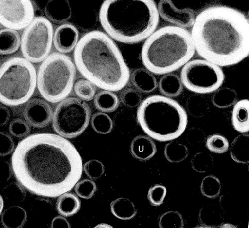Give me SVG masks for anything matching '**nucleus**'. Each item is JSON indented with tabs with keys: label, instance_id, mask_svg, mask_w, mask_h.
<instances>
[{
	"label": "nucleus",
	"instance_id": "nucleus-1",
	"mask_svg": "<svg viewBox=\"0 0 249 228\" xmlns=\"http://www.w3.org/2000/svg\"><path fill=\"white\" fill-rule=\"evenodd\" d=\"M13 174L33 194L56 198L80 179L82 158L74 145L52 133H36L20 141L11 159Z\"/></svg>",
	"mask_w": 249,
	"mask_h": 228
},
{
	"label": "nucleus",
	"instance_id": "nucleus-2",
	"mask_svg": "<svg viewBox=\"0 0 249 228\" xmlns=\"http://www.w3.org/2000/svg\"><path fill=\"white\" fill-rule=\"evenodd\" d=\"M191 34L198 55L220 67L239 64L249 55V20L233 8L205 9L196 17Z\"/></svg>",
	"mask_w": 249,
	"mask_h": 228
},
{
	"label": "nucleus",
	"instance_id": "nucleus-3",
	"mask_svg": "<svg viewBox=\"0 0 249 228\" xmlns=\"http://www.w3.org/2000/svg\"><path fill=\"white\" fill-rule=\"evenodd\" d=\"M74 58L82 76L103 90L121 91L130 79V69L117 45L100 31L89 32L81 38Z\"/></svg>",
	"mask_w": 249,
	"mask_h": 228
},
{
	"label": "nucleus",
	"instance_id": "nucleus-4",
	"mask_svg": "<svg viewBox=\"0 0 249 228\" xmlns=\"http://www.w3.org/2000/svg\"><path fill=\"white\" fill-rule=\"evenodd\" d=\"M159 17L153 0H106L99 13L100 23L108 35L126 44L147 39L156 31Z\"/></svg>",
	"mask_w": 249,
	"mask_h": 228
},
{
	"label": "nucleus",
	"instance_id": "nucleus-5",
	"mask_svg": "<svg viewBox=\"0 0 249 228\" xmlns=\"http://www.w3.org/2000/svg\"><path fill=\"white\" fill-rule=\"evenodd\" d=\"M195 53L191 33L185 29L169 26L156 31L146 39L141 56L145 68L161 75L183 67Z\"/></svg>",
	"mask_w": 249,
	"mask_h": 228
},
{
	"label": "nucleus",
	"instance_id": "nucleus-6",
	"mask_svg": "<svg viewBox=\"0 0 249 228\" xmlns=\"http://www.w3.org/2000/svg\"><path fill=\"white\" fill-rule=\"evenodd\" d=\"M137 119L145 133L160 142L180 137L188 123V114L179 103L160 95H151L142 101Z\"/></svg>",
	"mask_w": 249,
	"mask_h": 228
},
{
	"label": "nucleus",
	"instance_id": "nucleus-7",
	"mask_svg": "<svg viewBox=\"0 0 249 228\" xmlns=\"http://www.w3.org/2000/svg\"><path fill=\"white\" fill-rule=\"evenodd\" d=\"M37 82L36 70L31 62L12 57L0 69V101L9 107L23 105L32 96Z\"/></svg>",
	"mask_w": 249,
	"mask_h": 228
},
{
	"label": "nucleus",
	"instance_id": "nucleus-8",
	"mask_svg": "<svg viewBox=\"0 0 249 228\" xmlns=\"http://www.w3.org/2000/svg\"><path fill=\"white\" fill-rule=\"evenodd\" d=\"M76 77V68L71 57L64 54L52 53L39 67V92L48 101L59 102L71 92Z\"/></svg>",
	"mask_w": 249,
	"mask_h": 228
},
{
	"label": "nucleus",
	"instance_id": "nucleus-9",
	"mask_svg": "<svg viewBox=\"0 0 249 228\" xmlns=\"http://www.w3.org/2000/svg\"><path fill=\"white\" fill-rule=\"evenodd\" d=\"M91 110L81 99L69 97L59 103L53 117L55 132L65 138H74L87 129L91 119Z\"/></svg>",
	"mask_w": 249,
	"mask_h": 228
},
{
	"label": "nucleus",
	"instance_id": "nucleus-10",
	"mask_svg": "<svg viewBox=\"0 0 249 228\" xmlns=\"http://www.w3.org/2000/svg\"><path fill=\"white\" fill-rule=\"evenodd\" d=\"M180 78L183 86L198 94L215 92L223 85L225 75L218 66L205 59L190 60L182 68Z\"/></svg>",
	"mask_w": 249,
	"mask_h": 228
},
{
	"label": "nucleus",
	"instance_id": "nucleus-11",
	"mask_svg": "<svg viewBox=\"0 0 249 228\" xmlns=\"http://www.w3.org/2000/svg\"><path fill=\"white\" fill-rule=\"evenodd\" d=\"M53 36L50 20L44 17L35 18L22 38L21 49L25 58L33 63L44 61L51 52Z\"/></svg>",
	"mask_w": 249,
	"mask_h": 228
},
{
	"label": "nucleus",
	"instance_id": "nucleus-12",
	"mask_svg": "<svg viewBox=\"0 0 249 228\" xmlns=\"http://www.w3.org/2000/svg\"><path fill=\"white\" fill-rule=\"evenodd\" d=\"M34 9L30 0H1L0 23L7 29L20 30L33 22Z\"/></svg>",
	"mask_w": 249,
	"mask_h": 228
},
{
	"label": "nucleus",
	"instance_id": "nucleus-13",
	"mask_svg": "<svg viewBox=\"0 0 249 228\" xmlns=\"http://www.w3.org/2000/svg\"><path fill=\"white\" fill-rule=\"evenodd\" d=\"M158 10L160 16L166 22L181 28L192 27L196 20L194 11L189 8H179L170 0H161L158 3Z\"/></svg>",
	"mask_w": 249,
	"mask_h": 228
},
{
	"label": "nucleus",
	"instance_id": "nucleus-14",
	"mask_svg": "<svg viewBox=\"0 0 249 228\" xmlns=\"http://www.w3.org/2000/svg\"><path fill=\"white\" fill-rule=\"evenodd\" d=\"M24 115L26 122L31 126L35 128H44L51 122L53 112L47 101L35 98L27 103Z\"/></svg>",
	"mask_w": 249,
	"mask_h": 228
},
{
	"label": "nucleus",
	"instance_id": "nucleus-15",
	"mask_svg": "<svg viewBox=\"0 0 249 228\" xmlns=\"http://www.w3.org/2000/svg\"><path fill=\"white\" fill-rule=\"evenodd\" d=\"M79 36L78 30L72 24H65L59 26L53 36L56 50L61 54L71 52L78 43Z\"/></svg>",
	"mask_w": 249,
	"mask_h": 228
},
{
	"label": "nucleus",
	"instance_id": "nucleus-16",
	"mask_svg": "<svg viewBox=\"0 0 249 228\" xmlns=\"http://www.w3.org/2000/svg\"><path fill=\"white\" fill-rule=\"evenodd\" d=\"M157 152L156 143L149 136L138 135L133 139L131 143L132 155L140 161L149 160L154 156Z\"/></svg>",
	"mask_w": 249,
	"mask_h": 228
},
{
	"label": "nucleus",
	"instance_id": "nucleus-17",
	"mask_svg": "<svg viewBox=\"0 0 249 228\" xmlns=\"http://www.w3.org/2000/svg\"><path fill=\"white\" fill-rule=\"evenodd\" d=\"M45 13L51 22L59 25L68 21L72 10L67 0H50L45 6Z\"/></svg>",
	"mask_w": 249,
	"mask_h": 228
},
{
	"label": "nucleus",
	"instance_id": "nucleus-18",
	"mask_svg": "<svg viewBox=\"0 0 249 228\" xmlns=\"http://www.w3.org/2000/svg\"><path fill=\"white\" fill-rule=\"evenodd\" d=\"M130 79L135 88L142 93H152L158 86L156 77L147 69L139 68L135 70L131 74Z\"/></svg>",
	"mask_w": 249,
	"mask_h": 228
},
{
	"label": "nucleus",
	"instance_id": "nucleus-19",
	"mask_svg": "<svg viewBox=\"0 0 249 228\" xmlns=\"http://www.w3.org/2000/svg\"><path fill=\"white\" fill-rule=\"evenodd\" d=\"M232 123L234 129L242 133L249 131V100L242 99L236 103L232 114Z\"/></svg>",
	"mask_w": 249,
	"mask_h": 228
},
{
	"label": "nucleus",
	"instance_id": "nucleus-20",
	"mask_svg": "<svg viewBox=\"0 0 249 228\" xmlns=\"http://www.w3.org/2000/svg\"><path fill=\"white\" fill-rule=\"evenodd\" d=\"M158 86L160 93L169 98L178 96L183 90V85L180 77L173 73L165 74L162 76Z\"/></svg>",
	"mask_w": 249,
	"mask_h": 228
},
{
	"label": "nucleus",
	"instance_id": "nucleus-21",
	"mask_svg": "<svg viewBox=\"0 0 249 228\" xmlns=\"http://www.w3.org/2000/svg\"><path fill=\"white\" fill-rule=\"evenodd\" d=\"M27 219L25 209L19 206H12L6 209L2 214L1 220L4 227L19 228L23 227Z\"/></svg>",
	"mask_w": 249,
	"mask_h": 228
},
{
	"label": "nucleus",
	"instance_id": "nucleus-22",
	"mask_svg": "<svg viewBox=\"0 0 249 228\" xmlns=\"http://www.w3.org/2000/svg\"><path fill=\"white\" fill-rule=\"evenodd\" d=\"M22 45L21 38L16 30L5 29L0 31V54L7 55L17 52Z\"/></svg>",
	"mask_w": 249,
	"mask_h": 228
},
{
	"label": "nucleus",
	"instance_id": "nucleus-23",
	"mask_svg": "<svg viewBox=\"0 0 249 228\" xmlns=\"http://www.w3.org/2000/svg\"><path fill=\"white\" fill-rule=\"evenodd\" d=\"M56 208L58 213L65 217L76 214L81 208V201L74 193L66 192L60 195L57 201Z\"/></svg>",
	"mask_w": 249,
	"mask_h": 228
},
{
	"label": "nucleus",
	"instance_id": "nucleus-24",
	"mask_svg": "<svg viewBox=\"0 0 249 228\" xmlns=\"http://www.w3.org/2000/svg\"><path fill=\"white\" fill-rule=\"evenodd\" d=\"M231 155L236 162L249 163V135L242 133L233 140L230 148Z\"/></svg>",
	"mask_w": 249,
	"mask_h": 228
},
{
	"label": "nucleus",
	"instance_id": "nucleus-25",
	"mask_svg": "<svg viewBox=\"0 0 249 228\" xmlns=\"http://www.w3.org/2000/svg\"><path fill=\"white\" fill-rule=\"evenodd\" d=\"M112 213L116 218L123 220H130L137 214L134 203L127 198H119L111 203Z\"/></svg>",
	"mask_w": 249,
	"mask_h": 228
},
{
	"label": "nucleus",
	"instance_id": "nucleus-26",
	"mask_svg": "<svg viewBox=\"0 0 249 228\" xmlns=\"http://www.w3.org/2000/svg\"><path fill=\"white\" fill-rule=\"evenodd\" d=\"M95 108L103 113H112L118 108L120 101L113 92L103 90L98 93L94 97Z\"/></svg>",
	"mask_w": 249,
	"mask_h": 228
},
{
	"label": "nucleus",
	"instance_id": "nucleus-27",
	"mask_svg": "<svg viewBox=\"0 0 249 228\" xmlns=\"http://www.w3.org/2000/svg\"><path fill=\"white\" fill-rule=\"evenodd\" d=\"M186 108L191 116L200 118L208 112L210 105L206 97L197 94L192 95L188 97L186 101Z\"/></svg>",
	"mask_w": 249,
	"mask_h": 228
},
{
	"label": "nucleus",
	"instance_id": "nucleus-28",
	"mask_svg": "<svg viewBox=\"0 0 249 228\" xmlns=\"http://www.w3.org/2000/svg\"><path fill=\"white\" fill-rule=\"evenodd\" d=\"M236 92L231 88L224 87L217 90L212 97L213 104L217 108L225 109L234 106L237 102Z\"/></svg>",
	"mask_w": 249,
	"mask_h": 228
},
{
	"label": "nucleus",
	"instance_id": "nucleus-29",
	"mask_svg": "<svg viewBox=\"0 0 249 228\" xmlns=\"http://www.w3.org/2000/svg\"><path fill=\"white\" fill-rule=\"evenodd\" d=\"M164 156L171 163H178L185 160L189 155V150L185 145L173 141L166 145Z\"/></svg>",
	"mask_w": 249,
	"mask_h": 228
},
{
	"label": "nucleus",
	"instance_id": "nucleus-30",
	"mask_svg": "<svg viewBox=\"0 0 249 228\" xmlns=\"http://www.w3.org/2000/svg\"><path fill=\"white\" fill-rule=\"evenodd\" d=\"M200 223L207 228H216L223 224V218L219 211L213 206H205L200 209Z\"/></svg>",
	"mask_w": 249,
	"mask_h": 228
},
{
	"label": "nucleus",
	"instance_id": "nucleus-31",
	"mask_svg": "<svg viewBox=\"0 0 249 228\" xmlns=\"http://www.w3.org/2000/svg\"><path fill=\"white\" fill-rule=\"evenodd\" d=\"M221 187V183L218 178L214 175H209L202 180L200 185V190L204 196L210 199H214L219 196Z\"/></svg>",
	"mask_w": 249,
	"mask_h": 228
},
{
	"label": "nucleus",
	"instance_id": "nucleus-32",
	"mask_svg": "<svg viewBox=\"0 0 249 228\" xmlns=\"http://www.w3.org/2000/svg\"><path fill=\"white\" fill-rule=\"evenodd\" d=\"M91 122L95 132L100 134H108L114 128V123L111 117L103 112L94 114L91 118Z\"/></svg>",
	"mask_w": 249,
	"mask_h": 228
},
{
	"label": "nucleus",
	"instance_id": "nucleus-33",
	"mask_svg": "<svg viewBox=\"0 0 249 228\" xmlns=\"http://www.w3.org/2000/svg\"><path fill=\"white\" fill-rule=\"evenodd\" d=\"M214 158L207 152L196 153L191 160V166L196 172L203 173L210 171L213 167Z\"/></svg>",
	"mask_w": 249,
	"mask_h": 228
},
{
	"label": "nucleus",
	"instance_id": "nucleus-34",
	"mask_svg": "<svg viewBox=\"0 0 249 228\" xmlns=\"http://www.w3.org/2000/svg\"><path fill=\"white\" fill-rule=\"evenodd\" d=\"M74 91L76 95L82 100L89 101L94 98L96 88L90 81L79 79L75 83Z\"/></svg>",
	"mask_w": 249,
	"mask_h": 228
},
{
	"label": "nucleus",
	"instance_id": "nucleus-35",
	"mask_svg": "<svg viewBox=\"0 0 249 228\" xmlns=\"http://www.w3.org/2000/svg\"><path fill=\"white\" fill-rule=\"evenodd\" d=\"M206 147L211 152L216 154H223L230 148L228 139L220 134H214L207 138Z\"/></svg>",
	"mask_w": 249,
	"mask_h": 228
},
{
	"label": "nucleus",
	"instance_id": "nucleus-36",
	"mask_svg": "<svg viewBox=\"0 0 249 228\" xmlns=\"http://www.w3.org/2000/svg\"><path fill=\"white\" fill-rule=\"evenodd\" d=\"M160 228H183L184 220L181 214L178 211H170L163 214L159 219Z\"/></svg>",
	"mask_w": 249,
	"mask_h": 228
},
{
	"label": "nucleus",
	"instance_id": "nucleus-37",
	"mask_svg": "<svg viewBox=\"0 0 249 228\" xmlns=\"http://www.w3.org/2000/svg\"><path fill=\"white\" fill-rule=\"evenodd\" d=\"M74 188L77 195L85 199L92 198L97 189L95 182L92 180L88 179L78 181Z\"/></svg>",
	"mask_w": 249,
	"mask_h": 228
},
{
	"label": "nucleus",
	"instance_id": "nucleus-38",
	"mask_svg": "<svg viewBox=\"0 0 249 228\" xmlns=\"http://www.w3.org/2000/svg\"><path fill=\"white\" fill-rule=\"evenodd\" d=\"M24 187L19 183H11L5 188L3 193L5 198L13 202L23 201L26 198V192Z\"/></svg>",
	"mask_w": 249,
	"mask_h": 228
},
{
	"label": "nucleus",
	"instance_id": "nucleus-39",
	"mask_svg": "<svg viewBox=\"0 0 249 228\" xmlns=\"http://www.w3.org/2000/svg\"><path fill=\"white\" fill-rule=\"evenodd\" d=\"M83 170L90 179L96 180L105 173V167L100 161L92 159L83 165Z\"/></svg>",
	"mask_w": 249,
	"mask_h": 228
},
{
	"label": "nucleus",
	"instance_id": "nucleus-40",
	"mask_svg": "<svg viewBox=\"0 0 249 228\" xmlns=\"http://www.w3.org/2000/svg\"><path fill=\"white\" fill-rule=\"evenodd\" d=\"M120 98L123 104L130 108L139 107L142 102V96L139 92L132 88L122 91Z\"/></svg>",
	"mask_w": 249,
	"mask_h": 228
},
{
	"label": "nucleus",
	"instance_id": "nucleus-41",
	"mask_svg": "<svg viewBox=\"0 0 249 228\" xmlns=\"http://www.w3.org/2000/svg\"><path fill=\"white\" fill-rule=\"evenodd\" d=\"M167 193V190L165 186L155 184L149 189L148 198L152 205L159 206L163 204Z\"/></svg>",
	"mask_w": 249,
	"mask_h": 228
},
{
	"label": "nucleus",
	"instance_id": "nucleus-42",
	"mask_svg": "<svg viewBox=\"0 0 249 228\" xmlns=\"http://www.w3.org/2000/svg\"><path fill=\"white\" fill-rule=\"evenodd\" d=\"M9 131L15 137L22 138L30 134L31 128L27 122L22 119L17 118L11 122Z\"/></svg>",
	"mask_w": 249,
	"mask_h": 228
},
{
	"label": "nucleus",
	"instance_id": "nucleus-43",
	"mask_svg": "<svg viewBox=\"0 0 249 228\" xmlns=\"http://www.w3.org/2000/svg\"><path fill=\"white\" fill-rule=\"evenodd\" d=\"M15 143L12 138L4 132L0 133V156H6L14 152Z\"/></svg>",
	"mask_w": 249,
	"mask_h": 228
},
{
	"label": "nucleus",
	"instance_id": "nucleus-44",
	"mask_svg": "<svg viewBox=\"0 0 249 228\" xmlns=\"http://www.w3.org/2000/svg\"><path fill=\"white\" fill-rule=\"evenodd\" d=\"M206 138L204 132L198 128L190 129L186 135V140L191 146L196 147L203 143Z\"/></svg>",
	"mask_w": 249,
	"mask_h": 228
},
{
	"label": "nucleus",
	"instance_id": "nucleus-45",
	"mask_svg": "<svg viewBox=\"0 0 249 228\" xmlns=\"http://www.w3.org/2000/svg\"><path fill=\"white\" fill-rule=\"evenodd\" d=\"M13 172L12 166L6 161H1L0 163V182H7L11 178Z\"/></svg>",
	"mask_w": 249,
	"mask_h": 228
},
{
	"label": "nucleus",
	"instance_id": "nucleus-46",
	"mask_svg": "<svg viewBox=\"0 0 249 228\" xmlns=\"http://www.w3.org/2000/svg\"><path fill=\"white\" fill-rule=\"evenodd\" d=\"M52 228H71L69 221L63 216L55 217L52 221Z\"/></svg>",
	"mask_w": 249,
	"mask_h": 228
},
{
	"label": "nucleus",
	"instance_id": "nucleus-47",
	"mask_svg": "<svg viewBox=\"0 0 249 228\" xmlns=\"http://www.w3.org/2000/svg\"><path fill=\"white\" fill-rule=\"evenodd\" d=\"M10 112L5 106H0V126L3 127L7 123L10 118Z\"/></svg>",
	"mask_w": 249,
	"mask_h": 228
},
{
	"label": "nucleus",
	"instance_id": "nucleus-48",
	"mask_svg": "<svg viewBox=\"0 0 249 228\" xmlns=\"http://www.w3.org/2000/svg\"><path fill=\"white\" fill-rule=\"evenodd\" d=\"M95 228H113V227L106 223H101L97 225Z\"/></svg>",
	"mask_w": 249,
	"mask_h": 228
},
{
	"label": "nucleus",
	"instance_id": "nucleus-49",
	"mask_svg": "<svg viewBox=\"0 0 249 228\" xmlns=\"http://www.w3.org/2000/svg\"><path fill=\"white\" fill-rule=\"evenodd\" d=\"M220 228H236V227L232 224H223L219 227Z\"/></svg>",
	"mask_w": 249,
	"mask_h": 228
},
{
	"label": "nucleus",
	"instance_id": "nucleus-50",
	"mask_svg": "<svg viewBox=\"0 0 249 228\" xmlns=\"http://www.w3.org/2000/svg\"><path fill=\"white\" fill-rule=\"evenodd\" d=\"M1 207H2V208H1V212L3 211V207H4V205H3L4 200L1 196Z\"/></svg>",
	"mask_w": 249,
	"mask_h": 228
}]
</instances>
